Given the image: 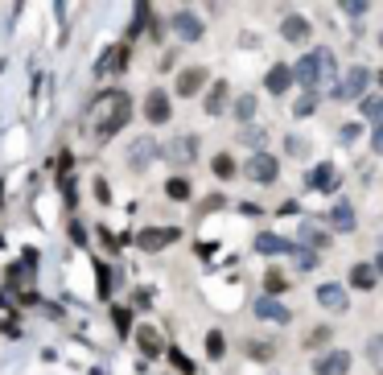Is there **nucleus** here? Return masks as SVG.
Instances as JSON below:
<instances>
[{
	"label": "nucleus",
	"mask_w": 383,
	"mask_h": 375,
	"mask_svg": "<svg viewBox=\"0 0 383 375\" xmlns=\"http://www.w3.org/2000/svg\"><path fill=\"white\" fill-rule=\"evenodd\" d=\"M293 70V78H301L305 83V91H314L318 87V78L326 74V70H334V58H330V50H314V54H305L297 66H289Z\"/></svg>",
	"instance_id": "1"
},
{
	"label": "nucleus",
	"mask_w": 383,
	"mask_h": 375,
	"mask_svg": "<svg viewBox=\"0 0 383 375\" xmlns=\"http://www.w3.org/2000/svg\"><path fill=\"white\" fill-rule=\"evenodd\" d=\"M103 103H111L103 116H99V124H95V132L99 136H116L124 124H128V116H132V103H128V95H107Z\"/></svg>",
	"instance_id": "2"
},
{
	"label": "nucleus",
	"mask_w": 383,
	"mask_h": 375,
	"mask_svg": "<svg viewBox=\"0 0 383 375\" xmlns=\"http://www.w3.org/2000/svg\"><path fill=\"white\" fill-rule=\"evenodd\" d=\"M363 87H367V70H363V66H351L347 78H338L330 91H334L338 103H347V99H363Z\"/></svg>",
	"instance_id": "3"
},
{
	"label": "nucleus",
	"mask_w": 383,
	"mask_h": 375,
	"mask_svg": "<svg viewBox=\"0 0 383 375\" xmlns=\"http://www.w3.org/2000/svg\"><path fill=\"white\" fill-rule=\"evenodd\" d=\"M243 173H248L252 182H276L281 165H276V157H268V153H256V157L243 165Z\"/></svg>",
	"instance_id": "4"
},
{
	"label": "nucleus",
	"mask_w": 383,
	"mask_h": 375,
	"mask_svg": "<svg viewBox=\"0 0 383 375\" xmlns=\"http://www.w3.org/2000/svg\"><path fill=\"white\" fill-rule=\"evenodd\" d=\"M173 33H177L182 41H198V37H202V21H198L190 8H182V12H173Z\"/></svg>",
	"instance_id": "5"
},
{
	"label": "nucleus",
	"mask_w": 383,
	"mask_h": 375,
	"mask_svg": "<svg viewBox=\"0 0 383 375\" xmlns=\"http://www.w3.org/2000/svg\"><path fill=\"white\" fill-rule=\"evenodd\" d=\"M314 372L318 375H347L351 372V351H330V355H322Z\"/></svg>",
	"instance_id": "6"
},
{
	"label": "nucleus",
	"mask_w": 383,
	"mask_h": 375,
	"mask_svg": "<svg viewBox=\"0 0 383 375\" xmlns=\"http://www.w3.org/2000/svg\"><path fill=\"white\" fill-rule=\"evenodd\" d=\"M144 116H149L153 124H165V120H169V95H165V91H153V95L144 99Z\"/></svg>",
	"instance_id": "7"
},
{
	"label": "nucleus",
	"mask_w": 383,
	"mask_h": 375,
	"mask_svg": "<svg viewBox=\"0 0 383 375\" xmlns=\"http://www.w3.org/2000/svg\"><path fill=\"white\" fill-rule=\"evenodd\" d=\"M153 157H157V144H153V136H140V140L128 149V161H132V169H144Z\"/></svg>",
	"instance_id": "8"
},
{
	"label": "nucleus",
	"mask_w": 383,
	"mask_h": 375,
	"mask_svg": "<svg viewBox=\"0 0 383 375\" xmlns=\"http://www.w3.org/2000/svg\"><path fill=\"white\" fill-rule=\"evenodd\" d=\"M177 239V231H165V227H149V231H140V248L144 252H161L165 244H173Z\"/></svg>",
	"instance_id": "9"
},
{
	"label": "nucleus",
	"mask_w": 383,
	"mask_h": 375,
	"mask_svg": "<svg viewBox=\"0 0 383 375\" xmlns=\"http://www.w3.org/2000/svg\"><path fill=\"white\" fill-rule=\"evenodd\" d=\"M202 83H206V70H202V66H190V70H182V78H177V95H198Z\"/></svg>",
	"instance_id": "10"
},
{
	"label": "nucleus",
	"mask_w": 383,
	"mask_h": 375,
	"mask_svg": "<svg viewBox=\"0 0 383 375\" xmlns=\"http://www.w3.org/2000/svg\"><path fill=\"white\" fill-rule=\"evenodd\" d=\"M318 301H322L326 310H338V314H342V310H347V289L330 281V285H322V289H318Z\"/></svg>",
	"instance_id": "11"
},
{
	"label": "nucleus",
	"mask_w": 383,
	"mask_h": 375,
	"mask_svg": "<svg viewBox=\"0 0 383 375\" xmlns=\"http://www.w3.org/2000/svg\"><path fill=\"white\" fill-rule=\"evenodd\" d=\"M281 37L285 41H305L309 37V21L305 17H285L281 21Z\"/></svg>",
	"instance_id": "12"
},
{
	"label": "nucleus",
	"mask_w": 383,
	"mask_h": 375,
	"mask_svg": "<svg viewBox=\"0 0 383 375\" xmlns=\"http://www.w3.org/2000/svg\"><path fill=\"white\" fill-rule=\"evenodd\" d=\"M256 314H260L264 322H276V326H285V322H289V310H285L281 301H272V297H264V301H256Z\"/></svg>",
	"instance_id": "13"
},
{
	"label": "nucleus",
	"mask_w": 383,
	"mask_h": 375,
	"mask_svg": "<svg viewBox=\"0 0 383 375\" xmlns=\"http://www.w3.org/2000/svg\"><path fill=\"white\" fill-rule=\"evenodd\" d=\"M330 223H334L342 235H347V231H355V211H351V202H342V198H338V206L330 211Z\"/></svg>",
	"instance_id": "14"
},
{
	"label": "nucleus",
	"mask_w": 383,
	"mask_h": 375,
	"mask_svg": "<svg viewBox=\"0 0 383 375\" xmlns=\"http://www.w3.org/2000/svg\"><path fill=\"white\" fill-rule=\"evenodd\" d=\"M124 62H128V50H124V45H116V50H107V54H103L99 70H103V74H116V70H124Z\"/></svg>",
	"instance_id": "15"
},
{
	"label": "nucleus",
	"mask_w": 383,
	"mask_h": 375,
	"mask_svg": "<svg viewBox=\"0 0 383 375\" xmlns=\"http://www.w3.org/2000/svg\"><path fill=\"white\" fill-rule=\"evenodd\" d=\"M264 83H268V91H272V95H281V91H285V87L293 83V70H289V66H272Z\"/></svg>",
	"instance_id": "16"
},
{
	"label": "nucleus",
	"mask_w": 383,
	"mask_h": 375,
	"mask_svg": "<svg viewBox=\"0 0 383 375\" xmlns=\"http://www.w3.org/2000/svg\"><path fill=\"white\" fill-rule=\"evenodd\" d=\"M256 248H260L264 256H281V252H289L293 244H289V239H281V235H256Z\"/></svg>",
	"instance_id": "17"
},
{
	"label": "nucleus",
	"mask_w": 383,
	"mask_h": 375,
	"mask_svg": "<svg viewBox=\"0 0 383 375\" xmlns=\"http://www.w3.org/2000/svg\"><path fill=\"white\" fill-rule=\"evenodd\" d=\"M359 111H363V120L383 124V99L380 95H363V99H359Z\"/></svg>",
	"instance_id": "18"
},
{
	"label": "nucleus",
	"mask_w": 383,
	"mask_h": 375,
	"mask_svg": "<svg viewBox=\"0 0 383 375\" xmlns=\"http://www.w3.org/2000/svg\"><path fill=\"white\" fill-rule=\"evenodd\" d=\"M375 281H380V277H375L371 264H355V268H351V285H355V289H371Z\"/></svg>",
	"instance_id": "19"
},
{
	"label": "nucleus",
	"mask_w": 383,
	"mask_h": 375,
	"mask_svg": "<svg viewBox=\"0 0 383 375\" xmlns=\"http://www.w3.org/2000/svg\"><path fill=\"white\" fill-rule=\"evenodd\" d=\"M223 107H227V83H215V87H210V95H206V111H210V116H219Z\"/></svg>",
	"instance_id": "20"
},
{
	"label": "nucleus",
	"mask_w": 383,
	"mask_h": 375,
	"mask_svg": "<svg viewBox=\"0 0 383 375\" xmlns=\"http://www.w3.org/2000/svg\"><path fill=\"white\" fill-rule=\"evenodd\" d=\"M301 239L309 244V252H318V248H326V244H330V235H326L322 227H314V223H305V227H301Z\"/></svg>",
	"instance_id": "21"
},
{
	"label": "nucleus",
	"mask_w": 383,
	"mask_h": 375,
	"mask_svg": "<svg viewBox=\"0 0 383 375\" xmlns=\"http://www.w3.org/2000/svg\"><path fill=\"white\" fill-rule=\"evenodd\" d=\"M264 136H268V132H264V128H256V124H248V128L239 132V140H243L248 149H256V153H260V144H264Z\"/></svg>",
	"instance_id": "22"
},
{
	"label": "nucleus",
	"mask_w": 383,
	"mask_h": 375,
	"mask_svg": "<svg viewBox=\"0 0 383 375\" xmlns=\"http://www.w3.org/2000/svg\"><path fill=\"white\" fill-rule=\"evenodd\" d=\"M136 334H140V347H144V355H157V351H161V339H157V330H153V326H140Z\"/></svg>",
	"instance_id": "23"
},
{
	"label": "nucleus",
	"mask_w": 383,
	"mask_h": 375,
	"mask_svg": "<svg viewBox=\"0 0 383 375\" xmlns=\"http://www.w3.org/2000/svg\"><path fill=\"white\" fill-rule=\"evenodd\" d=\"M190 153H194V136H186V140H177V144H169V161H190Z\"/></svg>",
	"instance_id": "24"
},
{
	"label": "nucleus",
	"mask_w": 383,
	"mask_h": 375,
	"mask_svg": "<svg viewBox=\"0 0 383 375\" xmlns=\"http://www.w3.org/2000/svg\"><path fill=\"white\" fill-rule=\"evenodd\" d=\"M235 116H239V120H252V116H256V95H239V99H235Z\"/></svg>",
	"instance_id": "25"
},
{
	"label": "nucleus",
	"mask_w": 383,
	"mask_h": 375,
	"mask_svg": "<svg viewBox=\"0 0 383 375\" xmlns=\"http://www.w3.org/2000/svg\"><path fill=\"white\" fill-rule=\"evenodd\" d=\"M235 173H239L235 161H231L227 153H219V157H215V178H235Z\"/></svg>",
	"instance_id": "26"
},
{
	"label": "nucleus",
	"mask_w": 383,
	"mask_h": 375,
	"mask_svg": "<svg viewBox=\"0 0 383 375\" xmlns=\"http://www.w3.org/2000/svg\"><path fill=\"white\" fill-rule=\"evenodd\" d=\"M314 107H318V95H314V91H305V95L293 103V111H297V116H314Z\"/></svg>",
	"instance_id": "27"
},
{
	"label": "nucleus",
	"mask_w": 383,
	"mask_h": 375,
	"mask_svg": "<svg viewBox=\"0 0 383 375\" xmlns=\"http://www.w3.org/2000/svg\"><path fill=\"white\" fill-rule=\"evenodd\" d=\"M309 182H314V186H322V190H326V186H330V182H334V165H318V173H314V178H309Z\"/></svg>",
	"instance_id": "28"
},
{
	"label": "nucleus",
	"mask_w": 383,
	"mask_h": 375,
	"mask_svg": "<svg viewBox=\"0 0 383 375\" xmlns=\"http://www.w3.org/2000/svg\"><path fill=\"white\" fill-rule=\"evenodd\" d=\"M165 194H169V198H186V194H190V186H186V178H169V186H165Z\"/></svg>",
	"instance_id": "29"
},
{
	"label": "nucleus",
	"mask_w": 383,
	"mask_h": 375,
	"mask_svg": "<svg viewBox=\"0 0 383 375\" xmlns=\"http://www.w3.org/2000/svg\"><path fill=\"white\" fill-rule=\"evenodd\" d=\"M297 268H305V272H314V268H318V252H309V248H301V252H297Z\"/></svg>",
	"instance_id": "30"
},
{
	"label": "nucleus",
	"mask_w": 383,
	"mask_h": 375,
	"mask_svg": "<svg viewBox=\"0 0 383 375\" xmlns=\"http://www.w3.org/2000/svg\"><path fill=\"white\" fill-rule=\"evenodd\" d=\"M330 334H334L330 326H318V330H314V334H309L305 343H309V347H326V343H330Z\"/></svg>",
	"instance_id": "31"
},
{
	"label": "nucleus",
	"mask_w": 383,
	"mask_h": 375,
	"mask_svg": "<svg viewBox=\"0 0 383 375\" xmlns=\"http://www.w3.org/2000/svg\"><path fill=\"white\" fill-rule=\"evenodd\" d=\"M371 363L375 372H383V339H371Z\"/></svg>",
	"instance_id": "32"
},
{
	"label": "nucleus",
	"mask_w": 383,
	"mask_h": 375,
	"mask_svg": "<svg viewBox=\"0 0 383 375\" xmlns=\"http://www.w3.org/2000/svg\"><path fill=\"white\" fill-rule=\"evenodd\" d=\"M264 285H268V293H281V289H285V277H281V272H268Z\"/></svg>",
	"instance_id": "33"
},
{
	"label": "nucleus",
	"mask_w": 383,
	"mask_h": 375,
	"mask_svg": "<svg viewBox=\"0 0 383 375\" xmlns=\"http://www.w3.org/2000/svg\"><path fill=\"white\" fill-rule=\"evenodd\" d=\"M206 351H210V355H215V359H219V355H223V334H219V330H215V334H210V339H206Z\"/></svg>",
	"instance_id": "34"
},
{
	"label": "nucleus",
	"mask_w": 383,
	"mask_h": 375,
	"mask_svg": "<svg viewBox=\"0 0 383 375\" xmlns=\"http://www.w3.org/2000/svg\"><path fill=\"white\" fill-rule=\"evenodd\" d=\"M371 149L383 153V124H375V132H371Z\"/></svg>",
	"instance_id": "35"
},
{
	"label": "nucleus",
	"mask_w": 383,
	"mask_h": 375,
	"mask_svg": "<svg viewBox=\"0 0 383 375\" xmlns=\"http://www.w3.org/2000/svg\"><path fill=\"white\" fill-rule=\"evenodd\" d=\"M173 363H177V372H186V375L194 372V367H190V359H186V355H177V351H173Z\"/></svg>",
	"instance_id": "36"
},
{
	"label": "nucleus",
	"mask_w": 383,
	"mask_h": 375,
	"mask_svg": "<svg viewBox=\"0 0 383 375\" xmlns=\"http://www.w3.org/2000/svg\"><path fill=\"white\" fill-rule=\"evenodd\" d=\"M289 153H293V157H301V153H305V144H301L297 136H289Z\"/></svg>",
	"instance_id": "37"
},
{
	"label": "nucleus",
	"mask_w": 383,
	"mask_h": 375,
	"mask_svg": "<svg viewBox=\"0 0 383 375\" xmlns=\"http://www.w3.org/2000/svg\"><path fill=\"white\" fill-rule=\"evenodd\" d=\"M375 277H383V252H380V260H375Z\"/></svg>",
	"instance_id": "38"
}]
</instances>
